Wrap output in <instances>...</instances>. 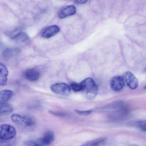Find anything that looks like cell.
Segmentation results:
<instances>
[{
	"instance_id": "cell-20",
	"label": "cell",
	"mask_w": 146,
	"mask_h": 146,
	"mask_svg": "<svg viewBox=\"0 0 146 146\" xmlns=\"http://www.w3.org/2000/svg\"><path fill=\"white\" fill-rule=\"evenodd\" d=\"M87 1L86 0H77L74 1V2L76 4H82L86 3Z\"/></svg>"
},
{
	"instance_id": "cell-13",
	"label": "cell",
	"mask_w": 146,
	"mask_h": 146,
	"mask_svg": "<svg viewBox=\"0 0 146 146\" xmlns=\"http://www.w3.org/2000/svg\"><path fill=\"white\" fill-rule=\"evenodd\" d=\"M13 92L11 90L4 89L0 91V103H5L12 96Z\"/></svg>"
},
{
	"instance_id": "cell-24",
	"label": "cell",
	"mask_w": 146,
	"mask_h": 146,
	"mask_svg": "<svg viewBox=\"0 0 146 146\" xmlns=\"http://www.w3.org/2000/svg\"><path fill=\"white\" fill-rule=\"evenodd\" d=\"M144 88L145 89H146V86H145L144 87Z\"/></svg>"
},
{
	"instance_id": "cell-9",
	"label": "cell",
	"mask_w": 146,
	"mask_h": 146,
	"mask_svg": "<svg viewBox=\"0 0 146 146\" xmlns=\"http://www.w3.org/2000/svg\"><path fill=\"white\" fill-rule=\"evenodd\" d=\"M54 139V134L53 131L49 130L46 131L39 141L43 145H47L51 144Z\"/></svg>"
},
{
	"instance_id": "cell-22",
	"label": "cell",
	"mask_w": 146,
	"mask_h": 146,
	"mask_svg": "<svg viewBox=\"0 0 146 146\" xmlns=\"http://www.w3.org/2000/svg\"><path fill=\"white\" fill-rule=\"evenodd\" d=\"M144 71L145 72H146V67L145 68V69H144Z\"/></svg>"
},
{
	"instance_id": "cell-7",
	"label": "cell",
	"mask_w": 146,
	"mask_h": 146,
	"mask_svg": "<svg viewBox=\"0 0 146 146\" xmlns=\"http://www.w3.org/2000/svg\"><path fill=\"white\" fill-rule=\"evenodd\" d=\"M59 31L60 28L58 26L52 25L47 27L43 31L42 36L44 38H48L55 35Z\"/></svg>"
},
{
	"instance_id": "cell-1",
	"label": "cell",
	"mask_w": 146,
	"mask_h": 146,
	"mask_svg": "<svg viewBox=\"0 0 146 146\" xmlns=\"http://www.w3.org/2000/svg\"><path fill=\"white\" fill-rule=\"evenodd\" d=\"M82 86V91L85 92L86 97L89 99L94 98L97 94L98 88L97 85L91 78H86L81 82Z\"/></svg>"
},
{
	"instance_id": "cell-12",
	"label": "cell",
	"mask_w": 146,
	"mask_h": 146,
	"mask_svg": "<svg viewBox=\"0 0 146 146\" xmlns=\"http://www.w3.org/2000/svg\"><path fill=\"white\" fill-rule=\"evenodd\" d=\"M20 52V50L18 48H8L3 52L2 56L5 58H9L18 55Z\"/></svg>"
},
{
	"instance_id": "cell-16",
	"label": "cell",
	"mask_w": 146,
	"mask_h": 146,
	"mask_svg": "<svg viewBox=\"0 0 146 146\" xmlns=\"http://www.w3.org/2000/svg\"><path fill=\"white\" fill-rule=\"evenodd\" d=\"M12 38L18 41L25 42L29 39V36L25 33H17Z\"/></svg>"
},
{
	"instance_id": "cell-8",
	"label": "cell",
	"mask_w": 146,
	"mask_h": 146,
	"mask_svg": "<svg viewBox=\"0 0 146 146\" xmlns=\"http://www.w3.org/2000/svg\"><path fill=\"white\" fill-rule=\"evenodd\" d=\"M76 9L73 5L67 6L62 9L59 13V17L61 19L63 18L68 16L74 14L76 13Z\"/></svg>"
},
{
	"instance_id": "cell-6",
	"label": "cell",
	"mask_w": 146,
	"mask_h": 146,
	"mask_svg": "<svg viewBox=\"0 0 146 146\" xmlns=\"http://www.w3.org/2000/svg\"><path fill=\"white\" fill-rule=\"evenodd\" d=\"M123 78L127 85L130 88L134 90L137 88L138 80L132 72H126L124 74Z\"/></svg>"
},
{
	"instance_id": "cell-5",
	"label": "cell",
	"mask_w": 146,
	"mask_h": 146,
	"mask_svg": "<svg viewBox=\"0 0 146 146\" xmlns=\"http://www.w3.org/2000/svg\"><path fill=\"white\" fill-rule=\"evenodd\" d=\"M125 81L123 77L117 76L114 77L110 82V86L113 90L115 91L121 90L124 87Z\"/></svg>"
},
{
	"instance_id": "cell-14",
	"label": "cell",
	"mask_w": 146,
	"mask_h": 146,
	"mask_svg": "<svg viewBox=\"0 0 146 146\" xmlns=\"http://www.w3.org/2000/svg\"><path fill=\"white\" fill-rule=\"evenodd\" d=\"M105 137H100L88 141L82 145L81 146H100L105 141Z\"/></svg>"
},
{
	"instance_id": "cell-4",
	"label": "cell",
	"mask_w": 146,
	"mask_h": 146,
	"mask_svg": "<svg viewBox=\"0 0 146 146\" xmlns=\"http://www.w3.org/2000/svg\"><path fill=\"white\" fill-rule=\"evenodd\" d=\"M11 118L13 122L21 125L29 126L33 125L35 123L34 120L31 118L19 114H13Z\"/></svg>"
},
{
	"instance_id": "cell-11",
	"label": "cell",
	"mask_w": 146,
	"mask_h": 146,
	"mask_svg": "<svg viewBox=\"0 0 146 146\" xmlns=\"http://www.w3.org/2000/svg\"><path fill=\"white\" fill-rule=\"evenodd\" d=\"M9 72L5 66L3 64H0V85L4 86L7 84V77Z\"/></svg>"
},
{
	"instance_id": "cell-15",
	"label": "cell",
	"mask_w": 146,
	"mask_h": 146,
	"mask_svg": "<svg viewBox=\"0 0 146 146\" xmlns=\"http://www.w3.org/2000/svg\"><path fill=\"white\" fill-rule=\"evenodd\" d=\"M13 108L11 105L6 103H0V114H7L12 112Z\"/></svg>"
},
{
	"instance_id": "cell-19",
	"label": "cell",
	"mask_w": 146,
	"mask_h": 146,
	"mask_svg": "<svg viewBox=\"0 0 146 146\" xmlns=\"http://www.w3.org/2000/svg\"><path fill=\"white\" fill-rule=\"evenodd\" d=\"M75 112L80 115H88L91 114L92 111V110H90L86 111H82L76 110H75Z\"/></svg>"
},
{
	"instance_id": "cell-17",
	"label": "cell",
	"mask_w": 146,
	"mask_h": 146,
	"mask_svg": "<svg viewBox=\"0 0 146 146\" xmlns=\"http://www.w3.org/2000/svg\"><path fill=\"white\" fill-rule=\"evenodd\" d=\"M70 87L73 91L76 92L82 90V86L81 83H73L71 84Z\"/></svg>"
},
{
	"instance_id": "cell-10",
	"label": "cell",
	"mask_w": 146,
	"mask_h": 146,
	"mask_svg": "<svg viewBox=\"0 0 146 146\" xmlns=\"http://www.w3.org/2000/svg\"><path fill=\"white\" fill-rule=\"evenodd\" d=\"M24 76L27 80L31 81H34L38 79L40 74L37 70L34 68H31L25 71Z\"/></svg>"
},
{
	"instance_id": "cell-18",
	"label": "cell",
	"mask_w": 146,
	"mask_h": 146,
	"mask_svg": "<svg viewBox=\"0 0 146 146\" xmlns=\"http://www.w3.org/2000/svg\"><path fill=\"white\" fill-rule=\"evenodd\" d=\"M25 145L26 146H44L39 141H31L27 142Z\"/></svg>"
},
{
	"instance_id": "cell-2",
	"label": "cell",
	"mask_w": 146,
	"mask_h": 146,
	"mask_svg": "<svg viewBox=\"0 0 146 146\" xmlns=\"http://www.w3.org/2000/svg\"><path fill=\"white\" fill-rule=\"evenodd\" d=\"M16 131L13 126L8 124H3L0 126V139L7 140L13 138L16 135Z\"/></svg>"
},
{
	"instance_id": "cell-21",
	"label": "cell",
	"mask_w": 146,
	"mask_h": 146,
	"mask_svg": "<svg viewBox=\"0 0 146 146\" xmlns=\"http://www.w3.org/2000/svg\"><path fill=\"white\" fill-rule=\"evenodd\" d=\"M130 146H138L136 145L133 144V145H132Z\"/></svg>"
},
{
	"instance_id": "cell-23",
	"label": "cell",
	"mask_w": 146,
	"mask_h": 146,
	"mask_svg": "<svg viewBox=\"0 0 146 146\" xmlns=\"http://www.w3.org/2000/svg\"><path fill=\"white\" fill-rule=\"evenodd\" d=\"M144 122L145 124L146 125V120L144 121Z\"/></svg>"
},
{
	"instance_id": "cell-3",
	"label": "cell",
	"mask_w": 146,
	"mask_h": 146,
	"mask_svg": "<svg viewBox=\"0 0 146 146\" xmlns=\"http://www.w3.org/2000/svg\"><path fill=\"white\" fill-rule=\"evenodd\" d=\"M51 91L59 95L68 96L71 92L70 88L66 84L63 83H57L50 87Z\"/></svg>"
}]
</instances>
